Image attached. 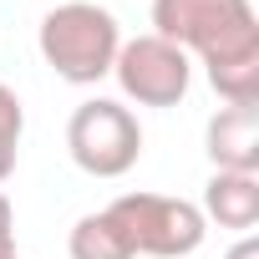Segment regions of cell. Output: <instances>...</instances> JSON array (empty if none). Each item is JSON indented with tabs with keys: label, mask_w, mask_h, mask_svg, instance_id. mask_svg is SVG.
Listing matches in <instances>:
<instances>
[{
	"label": "cell",
	"mask_w": 259,
	"mask_h": 259,
	"mask_svg": "<svg viewBox=\"0 0 259 259\" xmlns=\"http://www.w3.org/2000/svg\"><path fill=\"white\" fill-rule=\"evenodd\" d=\"M153 36L193 51L224 102H259V16L249 0H153Z\"/></svg>",
	"instance_id": "obj_1"
},
{
	"label": "cell",
	"mask_w": 259,
	"mask_h": 259,
	"mask_svg": "<svg viewBox=\"0 0 259 259\" xmlns=\"http://www.w3.org/2000/svg\"><path fill=\"white\" fill-rule=\"evenodd\" d=\"M41 56L46 66L71 81V87H92L112 71L117 61V46H122V31H117V16L92 6V0H66V6L46 11L41 16Z\"/></svg>",
	"instance_id": "obj_2"
},
{
	"label": "cell",
	"mask_w": 259,
	"mask_h": 259,
	"mask_svg": "<svg viewBox=\"0 0 259 259\" xmlns=\"http://www.w3.org/2000/svg\"><path fill=\"white\" fill-rule=\"evenodd\" d=\"M102 213L117 224V234L127 239L133 259L138 254H148V259H183L208 234V219L198 213V203L168 198V193H122Z\"/></svg>",
	"instance_id": "obj_3"
},
{
	"label": "cell",
	"mask_w": 259,
	"mask_h": 259,
	"mask_svg": "<svg viewBox=\"0 0 259 259\" xmlns=\"http://www.w3.org/2000/svg\"><path fill=\"white\" fill-rule=\"evenodd\" d=\"M66 153L81 173L92 178H122L143 158V127L112 97H92L71 112L66 122Z\"/></svg>",
	"instance_id": "obj_4"
},
{
	"label": "cell",
	"mask_w": 259,
	"mask_h": 259,
	"mask_svg": "<svg viewBox=\"0 0 259 259\" xmlns=\"http://www.w3.org/2000/svg\"><path fill=\"white\" fill-rule=\"evenodd\" d=\"M112 76L138 107H178L188 97V87H193V61H188L183 46H173V41L148 31L138 41L117 46Z\"/></svg>",
	"instance_id": "obj_5"
},
{
	"label": "cell",
	"mask_w": 259,
	"mask_h": 259,
	"mask_svg": "<svg viewBox=\"0 0 259 259\" xmlns=\"http://www.w3.org/2000/svg\"><path fill=\"white\" fill-rule=\"evenodd\" d=\"M213 173H259V102H229L203 127Z\"/></svg>",
	"instance_id": "obj_6"
},
{
	"label": "cell",
	"mask_w": 259,
	"mask_h": 259,
	"mask_svg": "<svg viewBox=\"0 0 259 259\" xmlns=\"http://www.w3.org/2000/svg\"><path fill=\"white\" fill-rule=\"evenodd\" d=\"M203 219H213L219 229L249 234L259 224V173H213L203 188Z\"/></svg>",
	"instance_id": "obj_7"
},
{
	"label": "cell",
	"mask_w": 259,
	"mask_h": 259,
	"mask_svg": "<svg viewBox=\"0 0 259 259\" xmlns=\"http://www.w3.org/2000/svg\"><path fill=\"white\" fill-rule=\"evenodd\" d=\"M71 259H133V249H127V239L117 234V224L107 213H81L71 239H66Z\"/></svg>",
	"instance_id": "obj_8"
},
{
	"label": "cell",
	"mask_w": 259,
	"mask_h": 259,
	"mask_svg": "<svg viewBox=\"0 0 259 259\" xmlns=\"http://www.w3.org/2000/svg\"><path fill=\"white\" fill-rule=\"evenodd\" d=\"M21 133H26V107L21 97L0 81V183L16 173V158H21Z\"/></svg>",
	"instance_id": "obj_9"
},
{
	"label": "cell",
	"mask_w": 259,
	"mask_h": 259,
	"mask_svg": "<svg viewBox=\"0 0 259 259\" xmlns=\"http://www.w3.org/2000/svg\"><path fill=\"white\" fill-rule=\"evenodd\" d=\"M11 254H16V208L0 188V259H11Z\"/></svg>",
	"instance_id": "obj_10"
},
{
	"label": "cell",
	"mask_w": 259,
	"mask_h": 259,
	"mask_svg": "<svg viewBox=\"0 0 259 259\" xmlns=\"http://www.w3.org/2000/svg\"><path fill=\"white\" fill-rule=\"evenodd\" d=\"M224 259H259V239H254V234H244V239H239Z\"/></svg>",
	"instance_id": "obj_11"
},
{
	"label": "cell",
	"mask_w": 259,
	"mask_h": 259,
	"mask_svg": "<svg viewBox=\"0 0 259 259\" xmlns=\"http://www.w3.org/2000/svg\"><path fill=\"white\" fill-rule=\"evenodd\" d=\"M11 259H21V254H11Z\"/></svg>",
	"instance_id": "obj_12"
}]
</instances>
